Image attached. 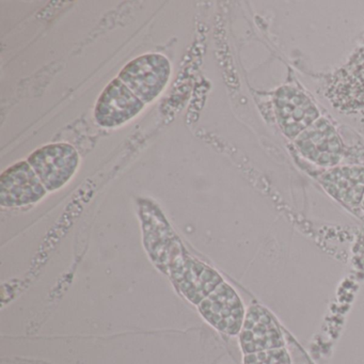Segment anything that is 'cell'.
<instances>
[{"label": "cell", "instance_id": "30bf717a", "mask_svg": "<svg viewBox=\"0 0 364 364\" xmlns=\"http://www.w3.org/2000/svg\"><path fill=\"white\" fill-rule=\"evenodd\" d=\"M328 195L349 208H357L364 197V167L344 166L331 168L321 176Z\"/></svg>", "mask_w": 364, "mask_h": 364}, {"label": "cell", "instance_id": "7c38bea8", "mask_svg": "<svg viewBox=\"0 0 364 364\" xmlns=\"http://www.w3.org/2000/svg\"><path fill=\"white\" fill-rule=\"evenodd\" d=\"M361 205H362V208H363V210H364V197H363V200H362Z\"/></svg>", "mask_w": 364, "mask_h": 364}, {"label": "cell", "instance_id": "277c9868", "mask_svg": "<svg viewBox=\"0 0 364 364\" xmlns=\"http://www.w3.org/2000/svg\"><path fill=\"white\" fill-rule=\"evenodd\" d=\"M240 344L244 355L285 347V338L278 321L269 310L255 304L247 310L240 332Z\"/></svg>", "mask_w": 364, "mask_h": 364}, {"label": "cell", "instance_id": "7a4b0ae2", "mask_svg": "<svg viewBox=\"0 0 364 364\" xmlns=\"http://www.w3.org/2000/svg\"><path fill=\"white\" fill-rule=\"evenodd\" d=\"M48 191L63 188L71 181L80 166V154L69 144L42 146L27 159Z\"/></svg>", "mask_w": 364, "mask_h": 364}, {"label": "cell", "instance_id": "3957f363", "mask_svg": "<svg viewBox=\"0 0 364 364\" xmlns=\"http://www.w3.org/2000/svg\"><path fill=\"white\" fill-rule=\"evenodd\" d=\"M202 316L215 329L228 336H237L247 311L235 289L223 282L199 304Z\"/></svg>", "mask_w": 364, "mask_h": 364}, {"label": "cell", "instance_id": "52a82bcc", "mask_svg": "<svg viewBox=\"0 0 364 364\" xmlns=\"http://www.w3.org/2000/svg\"><path fill=\"white\" fill-rule=\"evenodd\" d=\"M277 120L289 138H297L319 119L316 106L301 91L282 87L274 97Z\"/></svg>", "mask_w": 364, "mask_h": 364}, {"label": "cell", "instance_id": "8992f818", "mask_svg": "<svg viewBox=\"0 0 364 364\" xmlns=\"http://www.w3.org/2000/svg\"><path fill=\"white\" fill-rule=\"evenodd\" d=\"M146 104L122 82L116 78L104 89L97 100L95 118L103 127H117L141 112Z\"/></svg>", "mask_w": 364, "mask_h": 364}, {"label": "cell", "instance_id": "6da1fadb", "mask_svg": "<svg viewBox=\"0 0 364 364\" xmlns=\"http://www.w3.org/2000/svg\"><path fill=\"white\" fill-rule=\"evenodd\" d=\"M170 76L171 65L165 56L146 54L127 63L118 78L146 104L156 100L165 90Z\"/></svg>", "mask_w": 364, "mask_h": 364}, {"label": "cell", "instance_id": "9c48e42d", "mask_svg": "<svg viewBox=\"0 0 364 364\" xmlns=\"http://www.w3.org/2000/svg\"><path fill=\"white\" fill-rule=\"evenodd\" d=\"M172 277L187 299L196 304H201L221 283L225 282L216 270L193 259H186L173 266Z\"/></svg>", "mask_w": 364, "mask_h": 364}, {"label": "cell", "instance_id": "ba28073f", "mask_svg": "<svg viewBox=\"0 0 364 364\" xmlns=\"http://www.w3.org/2000/svg\"><path fill=\"white\" fill-rule=\"evenodd\" d=\"M296 146L309 161L321 167H334L342 156V140L326 119H318L304 129Z\"/></svg>", "mask_w": 364, "mask_h": 364}, {"label": "cell", "instance_id": "8fae6325", "mask_svg": "<svg viewBox=\"0 0 364 364\" xmlns=\"http://www.w3.org/2000/svg\"><path fill=\"white\" fill-rule=\"evenodd\" d=\"M244 364H291V355L285 347L244 355Z\"/></svg>", "mask_w": 364, "mask_h": 364}, {"label": "cell", "instance_id": "5b68a950", "mask_svg": "<svg viewBox=\"0 0 364 364\" xmlns=\"http://www.w3.org/2000/svg\"><path fill=\"white\" fill-rule=\"evenodd\" d=\"M46 193L48 189L27 161L14 164L0 176V205L4 208L37 203Z\"/></svg>", "mask_w": 364, "mask_h": 364}]
</instances>
